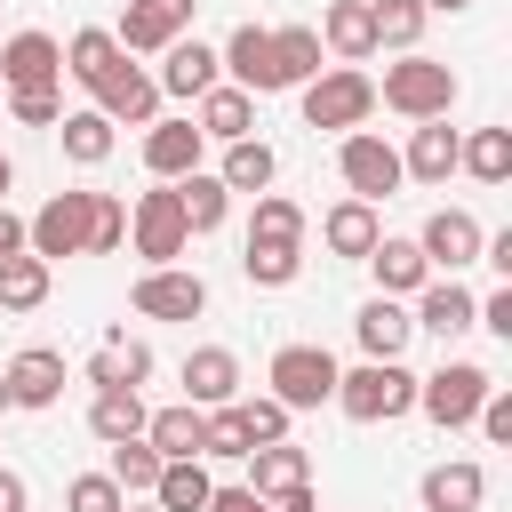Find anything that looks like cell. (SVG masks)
<instances>
[{"mask_svg":"<svg viewBox=\"0 0 512 512\" xmlns=\"http://www.w3.org/2000/svg\"><path fill=\"white\" fill-rule=\"evenodd\" d=\"M368 112H376V80H368L360 64H320V72L304 80V128L344 136V128H360Z\"/></svg>","mask_w":512,"mask_h":512,"instance_id":"3","label":"cell"},{"mask_svg":"<svg viewBox=\"0 0 512 512\" xmlns=\"http://www.w3.org/2000/svg\"><path fill=\"white\" fill-rule=\"evenodd\" d=\"M456 168H464L472 184H504V176H512V128H472V136L456 144Z\"/></svg>","mask_w":512,"mask_h":512,"instance_id":"37","label":"cell"},{"mask_svg":"<svg viewBox=\"0 0 512 512\" xmlns=\"http://www.w3.org/2000/svg\"><path fill=\"white\" fill-rule=\"evenodd\" d=\"M368 24H376V48L408 56L424 40V0H368Z\"/></svg>","mask_w":512,"mask_h":512,"instance_id":"41","label":"cell"},{"mask_svg":"<svg viewBox=\"0 0 512 512\" xmlns=\"http://www.w3.org/2000/svg\"><path fill=\"white\" fill-rule=\"evenodd\" d=\"M248 240H288V248H304V208H296L288 192H256V208H248Z\"/></svg>","mask_w":512,"mask_h":512,"instance_id":"42","label":"cell"},{"mask_svg":"<svg viewBox=\"0 0 512 512\" xmlns=\"http://www.w3.org/2000/svg\"><path fill=\"white\" fill-rule=\"evenodd\" d=\"M184 400H192V408L240 400V352H232V344H192V352H184Z\"/></svg>","mask_w":512,"mask_h":512,"instance_id":"18","label":"cell"},{"mask_svg":"<svg viewBox=\"0 0 512 512\" xmlns=\"http://www.w3.org/2000/svg\"><path fill=\"white\" fill-rule=\"evenodd\" d=\"M200 152H208V136H200L192 120H152V128H144V168H152V184L192 176V168H200Z\"/></svg>","mask_w":512,"mask_h":512,"instance_id":"19","label":"cell"},{"mask_svg":"<svg viewBox=\"0 0 512 512\" xmlns=\"http://www.w3.org/2000/svg\"><path fill=\"white\" fill-rule=\"evenodd\" d=\"M176 208H184V224H192V240H200V232H216V224L232 216V192H224L216 168H192V176H176Z\"/></svg>","mask_w":512,"mask_h":512,"instance_id":"34","label":"cell"},{"mask_svg":"<svg viewBox=\"0 0 512 512\" xmlns=\"http://www.w3.org/2000/svg\"><path fill=\"white\" fill-rule=\"evenodd\" d=\"M336 176H344V192L352 200H392L408 176H400V144H384L376 128H344V144H336Z\"/></svg>","mask_w":512,"mask_h":512,"instance_id":"6","label":"cell"},{"mask_svg":"<svg viewBox=\"0 0 512 512\" xmlns=\"http://www.w3.org/2000/svg\"><path fill=\"white\" fill-rule=\"evenodd\" d=\"M240 464H248V488H256V496H280V488L312 480V456H304L296 440H264V448H248Z\"/></svg>","mask_w":512,"mask_h":512,"instance_id":"31","label":"cell"},{"mask_svg":"<svg viewBox=\"0 0 512 512\" xmlns=\"http://www.w3.org/2000/svg\"><path fill=\"white\" fill-rule=\"evenodd\" d=\"M16 248H24V216L0 200V256H16Z\"/></svg>","mask_w":512,"mask_h":512,"instance_id":"52","label":"cell"},{"mask_svg":"<svg viewBox=\"0 0 512 512\" xmlns=\"http://www.w3.org/2000/svg\"><path fill=\"white\" fill-rule=\"evenodd\" d=\"M144 376H152V344L128 336V328H112V336L88 352V384H136V392H144Z\"/></svg>","mask_w":512,"mask_h":512,"instance_id":"28","label":"cell"},{"mask_svg":"<svg viewBox=\"0 0 512 512\" xmlns=\"http://www.w3.org/2000/svg\"><path fill=\"white\" fill-rule=\"evenodd\" d=\"M360 264L376 272V296H416V288L432 280L424 248H416V240H400V232H376V248H368Z\"/></svg>","mask_w":512,"mask_h":512,"instance_id":"22","label":"cell"},{"mask_svg":"<svg viewBox=\"0 0 512 512\" xmlns=\"http://www.w3.org/2000/svg\"><path fill=\"white\" fill-rule=\"evenodd\" d=\"M128 304H136V320H200L208 312V280L192 264H144Z\"/></svg>","mask_w":512,"mask_h":512,"instance_id":"8","label":"cell"},{"mask_svg":"<svg viewBox=\"0 0 512 512\" xmlns=\"http://www.w3.org/2000/svg\"><path fill=\"white\" fill-rule=\"evenodd\" d=\"M8 184H16V160H8V152H0V200H8Z\"/></svg>","mask_w":512,"mask_h":512,"instance_id":"55","label":"cell"},{"mask_svg":"<svg viewBox=\"0 0 512 512\" xmlns=\"http://www.w3.org/2000/svg\"><path fill=\"white\" fill-rule=\"evenodd\" d=\"M240 272H248V288H288V280L304 272V248H288V240H248V248H240Z\"/></svg>","mask_w":512,"mask_h":512,"instance_id":"40","label":"cell"},{"mask_svg":"<svg viewBox=\"0 0 512 512\" xmlns=\"http://www.w3.org/2000/svg\"><path fill=\"white\" fill-rule=\"evenodd\" d=\"M48 280H56L48 256H32V248L0 256V312H40L48 304Z\"/></svg>","mask_w":512,"mask_h":512,"instance_id":"32","label":"cell"},{"mask_svg":"<svg viewBox=\"0 0 512 512\" xmlns=\"http://www.w3.org/2000/svg\"><path fill=\"white\" fill-rule=\"evenodd\" d=\"M312 32H320V48H328L336 64H368V56H376V24H368V0H328Z\"/></svg>","mask_w":512,"mask_h":512,"instance_id":"21","label":"cell"},{"mask_svg":"<svg viewBox=\"0 0 512 512\" xmlns=\"http://www.w3.org/2000/svg\"><path fill=\"white\" fill-rule=\"evenodd\" d=\"M480 216L472 208H432L424 216V232H416V248H424V264L432 272H464V264H480Z\"/></svg>","mask_w":512,"mask_h":512,"instance_id":"14","label":"cell"},{"mask_svg":"<svg viewBox=\"0 0 512 512\" xmlns=\"http://www.w3.org/2000/svg\"><path fill=\"white\" fill-rule=\"evenodd\" d=\"M232 416H240L248 448H264V440H288V424H296V408H280L272 392H248V400H232Z\"/></svg>","mask_w":512,"mask_h":512,"instance_id":"43","label":"cell"},{"mask_svg":"<svg viewBox=\"0 0 512 512\" xmlns=\"http://www.w3.org/2000/svg\"><path fill=\"white\" fill-rule=\"evenodd\" d=\"M144 440H152L160 456H200V440H208V408L168 400V408H152V416H144Z\"/></svg>","mask_w":512,"mask_h":512,"instance_id":"30","label":"cell"},{"mask_svg":"<svg viewBox=\"0 0 512 512\" xmlns=\"http://www.w3.org/2000/svg\"><path fill=\"white\" fill-rule=\"evenodd\" d=\"M216 176H224V192H248V200H256V192H272V176H280V152H272L264 136H232Z\"/></svg>","mask_w":512,"mask_h":512,"instance_id":"29","label":"cell"},{"mask_svg":"<svg viewBox=\"0 0 512 512\" xmlns=\"http://www.w3.org/2000/svg\"><path fill=\"white\" fill-rule=\"evenodd\" d=\"M120 56H128V48H120V40L104 32V24H80V32L64 40V72H72L80 88H96V80H104V72H112Z\"/></svg>","mask_w":512,"mask_h":512,"instance_id":"36","label":"cell"},{"mask_svg":"<svg viewBox=\"0 0 512 512\" xmlns=\"http://www.w3.org/2000/svg\"><path fill=\"white\" fill-rule=\"evenodd\" d=\"M264 512H320V496H312V480H296V488L264 496Z\"/></svg>","mask_w":512,"mask_h":512,"instance_id":"51","label":"cell"},{"mask_svg":"<svg viewBox=\"0 0 512 512\" xmlns=\"http://www.w3.org/2000/svg\"><path fill=\"white\" fill-rule=\"evenodd\" d=\"M200 456H216V464H240V456H248V432H240L232 400H224V408H208V440H200Z\"/></svg>","mask_w":512,"mask_h":512,"instance_id":"45","label":"cell"},{"mask_svg":"<svg viewBox=\"0 0 512 512\" xmlns=\"http://www.w3.org/2000/svg\"><path fill=\"white\" fill-rule=\"evenodd\" d=\"M152 80H160V96L200 104V96L224 80V64H216V48H208L200 32H184V40H168V48H160V72H152Z\"/></svg>","mask_w":512,"mask_h":512,"instance_id":"15","label":"cell"},{"mask_svg":"<svg viewBox=\"0 0 512 512\" xmlns=\"http://www.w3.org/2000/svg\"><path fill=\"white\" fill-rule=\"evenodd\" d=\"M480 328H488V336H504V344H512V280H504V288H496V296H480Z\"/></svg>","mask_w":512,"mask_h":512,"instance_id":"49","label":"cell"},{"mask_svg":"<svg viewBox=\"0 0 512 512\" xmlns=\"http://www.w3.org/2000/svg\"><path fill=\"white\" fill-rule=\"evenodd\" d=\"M0 384H8V408H56L64 400V352H48V344H32V352H16L8 368H0Z\"/></svg>","mask_w":512,"mask_h":512,"instance_id":"17","label":"cell"},{"mask_svg":"<svg viewBox=\"0 0 512 512\" xmlns=\"http://www.w3.org/2000/svg\"><path fill=\"white\" fill-rule=\"evenodd\" d=\"M0 416H8V384H0Z\"/></svg>","mask_w":512,"mask_h":512,"instance_id":"57","label":"cell"},{"mask_svg":"<svg viewBox=\"0 0 512 512\" xmlns=\"http://www.w3.org/2000/svg\"><path fill=\"white\" fill-rule=\"evenodd\" d=\"M160 464H168V456H160V448H152L144 432H136V440H112V456H104V472L120 480V496H152Z\"/></svg>","mask_w":512,"mask_h":512,"instance_id":"38","label":"cell"},{"mask_svg":"<svg viewBox=\"0 0 512 512\" xmlns=\"http://www.w3.org/2000/svg\"><path fill=\"white\" fill-rule=\"evenodd\" d=\"M192 8H200V0H128L120 24H112V40H120L128 56H160L168 40L192 32Z\"/></svg>","mask_w":512,"mask_h":512,"instance_id":"13","label":"cell"},{"mask_svg":"<svg viewBox=\"0 0 512 512\" xmlns=\"http://www.w3.org/2000/svg\"><path fill=\"white\" fill-rule=\"evenodd\" d=\"M208 512H264V496L248 480H232V488H208Z\"/></svg>","mask_w":512,"mask_h":512,"instance_id":"50","label":"cell"},{"mask_svg":"<svg viewBox=\"0 0 512 512\" xmlns=\"http://www.w3.org/2000/svg\"><path fill=\"white\" fill-rule=\"evenodd\" d=\"M272 56H280V80H288V88H304V80L328 64V48H320L312 24H280V32H272Z\"/></svg>","mask_w":512,"mask_h":512,"instance_id":"39","label":"cell"},{"mask_svg":"<svg viewBox=\"0 0 512 512\" xmlns=\"http://www.w3.org/2000/svg\"><path fill=\"white\" fill-rule=\"evenodd\" d=\"M264 384H272V400L280 408H328L336 400V352L328 344H280L272 352V368H264Z\"/></svg>","mask_w":512,"mask_h":512,"instance_id":"4","label":"cell"},{"mask_svg":"<svg viewBox=\"0 0 512 512\" xmlns=\"http://www.w3.org/2000/svg\"><path fill=\"white\" fill-rule=\"evenodd\" d=\"M8 112L24 128H56L64 120V88H8Z\"/></svg>","mask_w":512,"mask_h":512,"instance_id":"47","label":"cell"},{"mask_svg":"<svg viewBox=\"0 0 512 512\" xmlns=\"http://www.w3.org/2000/svg\"><path fill=\"white\" fill-rule=\"evenodd\" d=\"M144 416H152V408H144L136 384H96V392H88V432H96L104 448H112V440H136Z\"/></svg>","mask_w":512,"mask_h":512,"instance_id":"27","label":"cell"},{"mask_svg":"<svg viewBox=\"0 0 512 512\" xmlns=\"http://www.w3.org/2000/svg\"><path fill=\"white\" fill-rule=\"evenodd\" d=\"M64 80V40L56 32H8L0 40V88H56Z\"/></svg>","mask_w":512,"mask_h":512,"instance_id":"16","label":"cell"},{"mask_svg":"<svg viewBox=\"0 0 512 512\" xmlns=\"http://www.w3.org/2000/svg\"><path fill=\"white\" fill-rule=\"evenodd\" d=\"M192 128L208 136V144H232V136H256V96L248 88H232V80H216L200 104H192Z\"/></svg>","mask_w":512,"mask_h":512,"instance_id":"23","label":"cell"},{"mask_svg":"<svg viewBox=\"0 0 512 512\" xmlns=\"http://www.w3.org/2000/svg\"><path fill=\"white\" fill-rule=\"evenodd\" d=\"M128 240V200H112V192H88V256H112Z\"/></svg>","mask_w":512,"mask_h":512,"instance_id":"44","label":"cell"},{"mask_svg":"<svg viewBox=\"0 0 512 512\" xmlns=\"http://www.w3.org/2000/svg\"><path fill=\"white\" fill-rule=\"evenodd\" d=\"M208 456H168L160 464V480H152V504L160 512H208Z\"/></svg>","mask_w":512,"mask_h":512,"instance_id":"33","label":"cell"},{"mask_svg":"<svg viewBox=\"0 0 512 512\" xmlns=\"http://www.w3.org/2000/svg\"><path fill=\"white\" fill-rule=\"evenodd\" d=\"M24 248L32 256H88V192H56V200H40L32 216H24Z\"/></svg>","mask_w":512,"mask_h":512,"instance_id":"9","label":"cell"},{"mask_svg":"<svg viewBox=\"0 0 512 512\" xmlns=\"http://www.w3.org/2000/svg\"><path fill=\"white\" fill-rule=\"evenodd\" d=\"M376 232H384L376 200H352V192H344V200H336V208L320 216V240H328V256H352V264H360V256L376 248Z\"/></svg>","mask_w":512,"mask_h":512,"instance_id":"26","label":"cell"},{"mask_svg":"<svg viewBox=\"0 0 512 512\" xmlns=\"http://www.w3.org/2000/svg\"><path fill=\"white\" fill-rule=\"evenodd\" d=\"M488 384H496V376H488L480 360H440L432 376H416V408H424V416H432L440 432H464V424L480 416Z\"/></svg>","mask_w":512,"mask_h":512,"instance_id":"5","label":"cell"},{"mask_svg":"<svg viewBox=\"0 0 512 512\" xmlns=\"http://www.w3.org/2000/svg\"><path fill=\"white\" fill-rule=\"evenodd\" d=\"M488 440H512V392L504 384H488V400H480V416H472Z\"/></svg>","mask_w":512,"mask_h":512,"instance_id":"48","label":"cell"},{"mask_svg":"<svg viewBox=\"0 0 512 512\" xmlns=\"http://www.w3.org/2000/svg\"><path fill=\"white\" fill-rule=\"evenodd\" d=\"M96 112H104L112 128H152V120H160V80H152L136 56H120V64L96 80Z\"/></svg>","mask_w":512,"mask_h":512,"instance_id":"11","label":"cell"},{"mask_svg":"<svg viewBox=\"0 0 512 512\" xmlns=\"http://www.w3.org/2000/svg\"><path fill=\"white\" fill-rule=\"evenodd\" d=\"M416 496H424V512H480L488 472H480L472 456H456V464H432V472L416 480Z\"/></svg>","mask_w":512,"mask_h":512,"instance_id":"25","label":"cell"},{"mask_svg":"<svg viewBox=\"0 0 512 512\" xmlns=\"http://www.w3.org/2000/svg\"><path fill=\"white\" fill-rule=\"evenodd\" d=\"M472 0H424V16H464Z\"/></svg>","mask_w":512,"mask_h":512,"instance_id":"54","label":"cell"},{"mask_svg":"<svg viewBox=\"0 0 512 512\" xmlns=\"http://www.w3.org/2000/svg\"><path fill=\"white\" fill-rule=\"evenodd\" d=\"M336 408L352 424H400L416 408V376L400 360H360V368H336Z\"/></svg>","mask_w":512,"mask_h":512,"instance_id":"1","label":"cell"},{"mask_svg":"<svg viewBox=\"0 0 512 512\" xmlns=\"http://www.w3.org/2000/svg\"><path fill=\"white\" fill-rule=\"evenodd\" d=\"M56 136H64V160H72V168H104V160H112V144H120V136H112V120H104L96 104H88V112H64V120H56Z\"/></svg>","mask_w":512,"mask_h":512,"instance_id":"35","label":"cell"},{"mask_svg":"<svg viewBox=\"0 0 512 512\" xmlns=\"http://www.w3.org/2000/svg\"><path fill=\"white\" fill-rule=\"evenodd\" d=\"M120 512H160V504H120Z\"/></svg>","mask_w":512,"mask_h":512,"instance_id":"56","label":"cell"},{"mask_svg":"<svg viewBox=\"0 0 512 512\" xmlns=\"http://www.w3.org/2000/svg\"><path fill=\"white\" fill-rule=\"evenodd\" d=\"M456 128L448 120H416L408 128V152H400V176H416V184H448L456 176Z\"/></svg>","mask_w":512,"mask_h":512,"instance_id":"24","label":"cell"},{"mask_svg":"<svg viewBox=\"0 0 512 512\" xmlns=\"http://www.w3.org/2000/svg\"><path fill=\"white\" fill-rule=\"evenodd\" d=\"M128 496H120V480L112 472H80L72 488H64V512H120Z\"/></svg>","mask_w":512,"mask_h":512,"instance_id":"46","label":"cell"},{"mask_svg":"<svg viewBox=\"0 0 512 512\" xmlns=\"http://www.w3.org/2000/svg\"><path fill=\"white\" fill-rule=\"evenodd\" d=\"M0 512H32V496H24V480L0 464Z\"/></svg>","mask_w":512,"mask_h":512,"instance_id":"53","label":"cell"},{"mask_svg":"<svg viewBox=\"0 0 512 512\" xmlns=\"http://www.w3.org/2000/svg\"><path fill=\"white\" fill-rule=\"evenodd\" d=\"M352 336H360V360H400L408 336H416V320H408L400 296H368V304L352 312Z\"/></svg>","mask_w":512,"mask_h":512,"instance_id":"20","label":"cell"},{"mask_svg":"<svg viewBox=\"0 0 512 512\" xmlns=\"http://www.w3.org/2000/svg\"><path fill=\"white\" fill-rule=\"evenodd\" d=\"M376 104H392L400 120H448V112H456V72L408 48L400 64H384V88H376Z\"/></svg>","mask_w":512,"mask_h":512,"instance_id":"2","label":"cell"},{"mask_svg":"<svg viewBox=\"0 0 512 512\" xmlns=\"http://www.w3.org/2000/svg\"><path fill=\"white\" fill-rule=\"evenodd\" d=\"M128 248H136L144 264H176V256L192 248V224H184V208H176V184L136 192V208H128Z\"/></svg>","mask_w":512,"mask_h":512,"instance_id":"7","label":"cell"},{"mask_svg":"<svg viewBox=\"0 0 512 512\" xmlns=\"http://www.w3.org/2000/svg\"><path fill=\"white\" fill-rule=\"evenodd\" d=\"M424 336H440V344H456V336H472L480 328V296L456 280V272H432L424 288H416V312H408Z\"/></svg>","mask_w":512,"mask_h":512,"instance_id":"12","label":"cell"},{"mask_svg":"<svg viewBox=\"0 0 512 512\" xmlns=\"http://www.w3.org/2000/svg\"><path fill=\"white\" fill-rule=\"evenodd\" d=\"M216 64H224V80L248 88V96H280V88H288V80H280V56H272V24H232V40L216 48Z\"/></svg>","mask_w":512,"mask_h":512,"instance_id":"10","label":"cell"}]
</instances>
